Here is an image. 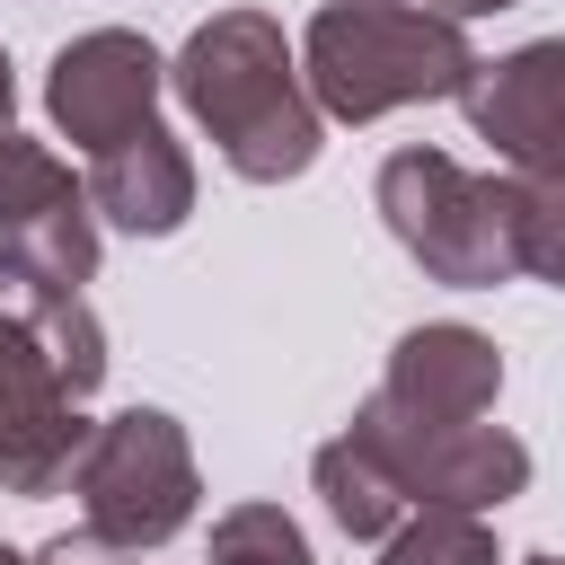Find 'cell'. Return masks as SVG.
Here are the masks:
<instances>
[{"instance_id":"obj_1","label":"cell","mask_w":565,"mask_h":565,"mask_svg":"<svg viewBox=\"0 0 565 565\" xmlns=\"http://www.w3.org/2000/svg\"><path fill=\"white\" fill-rule=\"evenodd\" d=\"M185 115L212 132V150L247 177V185H282L318 159L327 115L309 106L300 53L282 44V26L265 9H221L185 35V53L168 62Z\"/></svg>"},{"instance_id":"obj_2","label":"cell","mask_w":565,"mask_h":565,"mask_svg":"<svg viewBox=\"0 0 565 565\" xmlns=\"http://www.w3.org/2000/svg\"><path fill=\"white\" fill-rule=\"evenodd\" d=\"M309 106L335 124H380L424 97H459L477 79L468 26L415 9V0H327L300 35Z\"/></svg>"},{"instance_id":"obj_3","label":"cell","mask_w":565,"mask_h":565,"mask_svg":"<svg viewBox=\"0 0 565 565\" xmlns=\"http://www.w3.org/2000/svg\"><path fill=\"white\" fill-rule=\"evenodd\" d=\"M380 221L388 238L450 291H494L521 274V238H512V177H477L450 150H388L380 159Z\"/></svg>"},{"instance_id":"obj_4","label":"cell","mask_w":565,"mask_h":565,"mask_svg":"<svg viewBox=\"0 0 565 565\" xmlns=\"http://www.w3.org/2000/svg\"><path fill=\"white\" fill-rule=\"evenodd\" d=\"M71 494H79V539L97 556H150V547H168L194 521V503H203L185 424L168 406H124V415L88 424Z\"/></svg>"},{"instance_id":"obj_5","label":"cell","mask_w":565,"mask_h":565,"mask_svg":"<svg viewBox=\"0 0 565 565\" xmlns=\"http://www.w3.org/2000/svg\"><path fill=\"white\" fill-rule=\"evenodd\" d=\"M344 433L397 477V494L415 512H494L530 486V450L503 424H415V415L362 397Z\"/></svg>"},{"instance_id":"obj_6","label":"cell","mask_w":565,"mask_h":565,"mask_svg":"<svg viewBox=\"0 0 565 565\" xmlns=\"http://www.w3.org/2000/svg\"><path fill=\"white\" fill-rule=\"evenodd\" d=\"M79 450H88L79 397L62 388V371L35 344L26 309H0V494H26L35 503V494L71 486Z\"/></svg>"},{"instance_id":"obj_7","label":"cell","mask_w":565,"mask_h":565,"mask_svg":"<svg viewBox=\"0 0 565 565\" xmlns=\"http://www.w3.org/2000/svg\"><path fill=\"white\" fill-rule=\"evenodd\" d=\"M159 79H168V62L150 53V35H132V26H88V35H71V44L53 53L44 106H53L62 141L97 159V150L132 141L141 124H159Z\"/></svg>"},{"instance_id":"obj_8","label":"cell","mask_w":565,"mask_h":565,"mask_svg":"<svg viewBox=\"0 0 565 565\" xmlns=\"http://www.w3.org/2000/svg\"><path fill=\"white\" fill-rule=\"evenodd\" d=\"M459 106H468V132L521 185L565 177V35H539V44H512L503 62H477Z\"/></svg>"},{"instance_id":"obj_9","label":"cell","mask_w":565,"mask_h":565,"mask_svg":"<svg viewBox=\"0 0 565 565\" xmlns=\"http://www.w3.org/2000/svg\"><path fill=\"white\" fill-rule=\"evenodd\" d=\"M371 397L415 415V424H486L503 397V353H494V335L433 318V327H406L388 344V380Z\"/></svg>"},{"instance_id":"obj_10","label":"cell","mask_w":565,"mask_h":565,"mask_svg":"<svg viewBox=\"0 0 565 565\" xmlns=\"http://www.w3.org/2000/svg\"><path fill=\"white\" fill-rule=\"evenodd\" d=\"M79 185H88V212H106V221L132 230V238H168V230H185V212H194V159H185V141H177L168 124H141L132 141L97 150Z\"/></svg>"},{"instance_id":"obj_11","label":"cell","mask_w":565,"mask_h":565,"mask_svg":"<svg viewBox=\"0 0 565 565\" xmlns=\"http://www.w3.org/2000/svg\"><path fill=\"white\" fill-rule=\"evenodd\" d=\"M309 486L327 494V512H335V530L344 539H388L415 503L397 494V477L353 441V433H335V441H318V459H309Z\"/></svg>"},{"instance_id":"obj_12","label":"cell","mask_w":565,"mask_h":565,"mask_svg":"<svg viewBox=\"0 0 565 565\" xmlns=\"http://www.w3.org/2000/svg\"><path fill=\"white\" fill-rule=\"evenodd\" d=\"M380 565H503V556L477 512H406L380 539Z\"/></svg>"},{"instance_id":"obj_13","label":"cell","mask_w":565,"mask_h":565,"mask_svg":"<svg viewBox=\"0 0 565 565\" xmlns=\"http://www.w3.org/2000/svg\"><path fill=\"white\" fill-rule=\"evenodd\" d=\"M203 565H309V539L282 503H230L212 521V556Z\"/></svg>"},{"instance_id":"obj_14","label":"cell","mask_w":565,"mask_h":565,"mask_svg":"<svg viewBox=\"0 0 565 565\" xmlns=\"http://www.w3.org/2000/svg\"><path fill=\"white\" fill-rule=\"evenodd\" d=\"M26 327H35V344L53 353V371H62L71 397H88V388L106 380V327H97L88 300H44V309H26Z\"/></svg>"},{"instance_id":"obj_15","label":"cell","mask_w":565,"mask_h":565,"mask_svg":"<svg viewBox=\"0 0 565 565\" xmlns=\"http://www.w3.org/2000/svg\"><path fill=\"white\" fill-rule=\"evenodd\" d=\"M71 194H88L44 141H26V132H0V230L9 221H26V212H44V203H71Z\"/></svg>"},{"instance_id":"obj_16","label":"cell","mask_w":565,"mask_h":565,"mask_svg":"<svg viewBox=\"0 0 565 565\" xmlns=\"http://www.w3.org/2000/svg\"><path fill=\"white\" fill-rule=\"evenodd\" d=\"M512 238H521V274L565 291V177H539V185L512 177Z\"/></svg>"},{"instance_id":"obj_17","label":"cell","mask_w":565,"mask_h":565,"mask_svg":"<svg viewBox=\"0 0 565 565\" xmlns=\"http://www.w3.org/2000/svg\"><path fill=\"white\" fill-rule=\"evenodd\" d=\"M415 9H433V18L468 26V18H494V9H521V0H415Z\"/></svg>"},{"instance_id":"obj_18","label":"cell","mask_w":565,"mask_h":565,"mask_svg":"<svg viewBox=\"0 0 565 565\" xmlns=\"http://www.w3.org/2000/svg\"><path fill=\"white\" fill-rule=\"evenodd\" d=\"M44 565H132V556H97L88 539H53V547H44Z\"/></svg>"},{"instance_id":"obj_19","label":"cell","mask_w":565,"mask_h":565,"mask_svg":"<svg viewBox=\"0 0 565 565\" xmlns=\"http://www.w3.org/2000/svg\"><path fill=\"white\" fill-rule=\"evenodd\" d=\"M9 115H18V79H9V53H0V132H9Z\"/></svg>"},{"instance_id":"obj_20","label":"cell","mask_w":565,"mask_h":565,"mask_svg":"<svg viewBox=\"0 0 565 565\" xmlns=\"http://www.w3.org/2000/svg\"><path fill=\"white\" fill-rule=\"evenodd\" d=\"M0 565H44V556H18V547H0Z\"/></svg>"},{"instance_id":"obj_21","label":"cell","mask_w":565,"mask_h":565,"mask_svg":"<svg viewBox=\"0 0 565 565\" xmlns=\"http://www.w3.org/2000/svg\"><path fill=\"white\" fill-rule=\"evenodd\" d=\"M521 565H565V556H521Z\"/></svg>"}]
</instances>
